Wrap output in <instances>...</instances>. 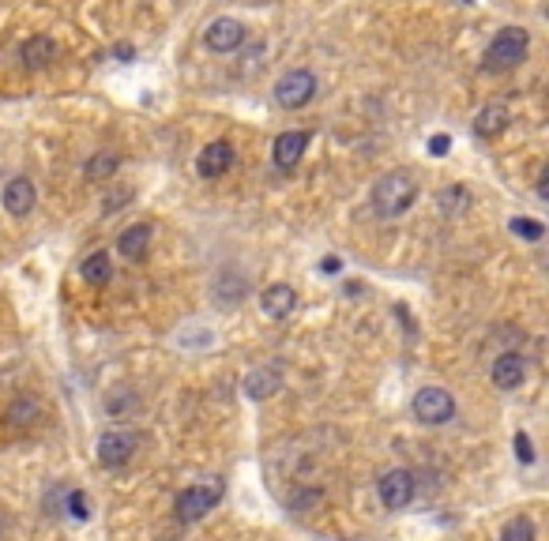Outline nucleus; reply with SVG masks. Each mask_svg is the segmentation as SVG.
<instances>
[{
  "instance_id": "nucleus-24",
  "label": "nucleus",
  "mask_w": 549,
  "mask_h": 541,
  "mask_svg": "<svg viewBox=\"0 0 549 541\" xmlns=\"http://www.w3.org/2000/svg\"><path fill=\"white\" fill-rule=\"evenodd\" d=\"M508 230L515 237H523V241H542V237H545V226H542L538 218H512Z\"/></svg>"
},
{
  "instance_id": "nucleus-28",
  "label": "nucleus",
  "mask_w": 549,
  "mask_h": 541,
  "mask_svg": "<svg viewBox=\"0 0 549 541\" xmlns=\"http://www.w3.org/2000/svg\"><path fill=\"white\" fill-rule=\"evenodd\" d=\"M448 147H451V139H448V136H433V139H429V151H433L436 158H444Z\"/></svg>"
},
{
  "instance_id": "nucleus-16",
  "label": "nucleus",
  "mask_w": 549,
  "mask_h": 541,
  "mask_svg": "<svg viewBox=\"0 0 549 541\" xmlns=\"http://www.w3.org/2000/svg\"><path fill=\"white\" fill-rule=\"evenodd\" d=\"M493 384L500 388V391H515L523 384V376H527V361H523V354H515V349H508V354H500L497 361H493Z\"/></svg>"
},
{
  "instance_id": "nucleus-23",
  "label": "nucleus",
  "mask_w": 549,
  "mask_h": 541,
  "mask_svg": "<svg viewBox=\"0 0 549 541\" xmlns=\"http://www.w3.org/2000/svg\"><path fill=\"white\" fill-rule=\"evenodd\" d=\"M215 294H218V301H226V305H238L245 297V282H241L238 270H226V275L215 282Z\"/></svg>"
},
{
  "instance_id": "nucleus-5",
  "label": "nucleus",
  "mask_w": 549,
  "mask_h": 541,
  "mask_svg": "<svg viewBox=\"0 0 549 541\" xmlns=\"http://www.w3.org/2000/svg\"><path fill=\"white\" fill-rule=\"evenodd\" d=\"M411 410L421 425H448L456 418V399H451V391H444V388H421L414 395Z\"/></svg>"
},
{
  "instance_id": "nucleus-30",
  "label": "nucleus",
  "mask_w": 549,
  "mask_h": 541,
  "mask_svg": "<svg viewBox=\"0 0 549 541\" xmlns=\"http://www.w3.org/2000/svg\"><path fill=\"white\" fill-rule=\"evenodd\" d=\"M545 181H549V169H542V173H538V196H542V200L549 196V184H545Z\"/></svg>"
},
{
  "instance_id": "nucleus-9",
  "label": "nucleus",
  "mask_w": 549,
  "mask_h": 541,
  "mask_svg": "<svg viewBox=\"0 0 549 541\" xmlns=\"http://www.w3.org/2000/svg\"><path fill=\"white\" fill-rule=\"evenodd\" d=\"M136 443L139 440L132 433H106V436H98V448H94V455H98V463L106 470H121V467L132 463Z\"/></svg>"
},
{
  "instance_id": "nucleus-14",
  "label": "nucleus",
  "mask_w": 549,
  "mask_h": 541,
  "mask_svg": "<svg viewBox=\"0 0 549 541\" xmlns=\"http://www.w3.org/2000/svg\"><path fill=\"white\" fill-rule=\"evenodd\" d=\"M508 124H512V109L505 102H490V106H482L474 114V136L478 139H497V136L508 132Z\"/></svg>"
},
{
  "instance_id": "nucleus-3",
  "label": "nucleus",
  "mask_w": 549,
  "mask_h": 541,
  "mask_svg": "<svg viewBox=\"0 0 549 541\" xmlns=\"http://www.w3.org/2000/svg\"><path fill=\"white\" fill-rule=\"evenodd\" d=\"M218 500H223V482H208V485H188L184 492H177V500H174V515L181 522H200V519H208Z\"/></svg>"
},
{
  "instance_id": "nucleus-20",
  "label": "nucleus",
  "mask_w": 549,
  "mask_h": 541,
  "mask_svg": "<svg viewBox=\"0 0 549 541\" xmlns=\"http://www.w3.org/2000/svg\"><path fill=\"white\" fill-rule=\"evenodd\" d=\"M278 388H282V376L275 369H256L245 380V391L253 395V399H268V395H275Z\"/></svg>"
},
{
  "instance_id": "nucleus-27",
  "label": "nucleus",
  "mask_w": 549,
  "mask_h": 541,
  "mask_svg": "<svg viewBox=\"0 0 549 541\" xmlns=\"http://www.w3.org/2000/svg\"><path fill=\"white\" fill-rule=\"evenodd\" d=\"M68 507L75 519H87V504H83V492H68Z\"/></svg>"
},
{
  "instance_id": "nucleus-2",
  "label": "nucleus",
  "mask_w": 549,
  "mask_h": 541,
  "mask_svg": "<svg viewBox=\"0 0 549 541\" xmlns=\"http://www.w3.org/2000/svg\"><path fill=\"white\" fill-rule=\"evenodd\" d=\"M530 53V35L523 27H500L497 30V38L490 42V50H485V60H482V72H512V68H520L523 60Z\"/></svg>"
},
{
  "instance_id": "nucleus-4",
  "label": "nucleus",
  "mask_w": 549,
  "mask_h": 541,
  "mask_svg": "<svg viewBox=\"0 0 549 541\" xmlns=\"http://www.w3.org/2000/svg\"><path fill=\"white\" fill-rule=\"evenodd\" d=\"M317 90H320L317 75H312L309 68H294L275 83V102L294 114V109H305L312 98H317Z\"/></svg>"
},
{
  "instance_id": "nucleus-7",
  "label": "nucleus",
  "mask_w": 549,
  "mask_h": 541,
  "mask_svg": "<svg viewBox=\"0 0 549 541\" xmlns=\"http://www.w3.org/2000/svg\"><path fill=\"white\" fill-rule=\"evenodd\" d=\"M245 42V23L233 20V15H218V20L208 23L203 30V45H208L211 53H238Z\"/></svg>"
},
{
  "instance_id": "nucleus-10",
  "label": "nucleus",
  "mask_w": 549,
  "mask_h": 541,
  "mask_svg": "<svg viewBox=\"0 0 549 541\" xmlns=\"http://www.w3.org/2000/svg\"><path fill=\"white\" fill-rule=\"evenodd\" d=\"M309 143H312V136L302 132V129L282 132V136L271 143V162H275V169H282V173L297 169V162H302L305 151H309Z\"/></svg>"
},
{
  "instance_id": "nucleus-13",
  "label": "nucleus",
  "mask_w": 549,
  "mask_h": 541,
  "mask_svg": "<svg viewBox=\"0 0 549 541\" xmlns=\"http://www.w3.org/2000/svg\"><path fill=\"white\" fill-rule=\"evenodd\" d=\"M35 203H38V188L30 177H12L4 184V211L12 218H27L30 211H35Z\"/></svg>"
},
{
  "instance_id": "nucleus-21",
  "label": "nucleus",
  "mask_w": 549,
  "mask_h": 541,
  "mask_svg": "<svg viewBox=\"0 0 549 541\" xmlns=\"http://www.w3.org/2000/svg\"><path fill=\"white\" fill-rule=\"evenodd\" d=\"M38 418H42V406H38L35 399H15V403H8V410H4V421L20 425V428L35 425Z\"/></svg>"
},
{
  "instance_id": "nucleus-19",
  "label": "nucleus",
  "mask_w": 549,
  "mask_h": 541,
  "mask_svg": "<svg viewBox=\"0 0 549 541\" xmlns=\"http://www.w3.org/2000/svg\"><path fill=\"white\" fill-rule=\"evenodd\" d=\"M117 169H121V154H117V151H98V154H90V158H87L83 177L98 184V181H109V177H114Z\"/></svg>"
},
{
  "instance_id": "nucleus-17",
  "label": "nucleus",
  "mask_w": 549,
  "mask_h": 541,
  "mask_svg": "<svg viewBox=\"0 0 549 541\" xmlns=\"http://www.w3.org/2000/svg\"><path fill=\"white\" fill-rule=\"evenodd\" d=\"M470 203H474V196H470V188H463V184H448V188H441V196H436V207L444 211V218H463L470 211Z\"/></svg>"
},
{
  "instance_id": "nucleus-22",
  "label": "nucleus",
  "mask_w": 549,
  "mask_h": 541,
  "mask_svg": "<svg viewBox=\"0 0 549 541\" xmlns=\"http://www.w3.org/2000/svg\"><path fill=\"white\" fill-rule=\"evenodd\" d=\"M500 541H538V530L527 515H512L505 527H500Z\"/></svg>"
},
{
  "instance_id": "nucleus-6",
  "label": "nucleus",
  "mask_w": 549,
  "mask_h": 541,
  "mask_svg": "<svg viewBox=\"0 0 549 541\" xmlns=\"http://www.w3.org/2000/svg\"><path fill=\"white\" fill-rule=\"evenodd\" d=\"M376 489H380V504L388 512H403V507H411L414 492H418V477L399 467V470H388Z\"/></svg>"
},
{
  "instance_id": "nucleus-1",
  "label": "nucleus",
  "mask_w": 549,
  "mask_h": 541,
  "mask_svg": "<svg viewBox=\"0 0 549 541\" xmlns=\"http://www.w3.org/2000/svg\"><path fill=\"white\" fill-rule=\"evenodd\" d=\"M414 200H418V181H414V173H406V169L384 173V177L373 184V196H369L376 218H403L414 207Z\"/></svg>"
},
{
  "instance_id": "nucleus-8",
  "label": "nucleus",
  "mask_w": 549,
  "mask_h": 541,
  "mask_svg": "<svg viewBox=\"0 0 549 541\" xmlns=\"http://www.w3.org/2000/svg\"><path fill=\"white\" fill-rule=\"evenodd\" d=\"M233 162H238L233 143L230 139H211L196 158V173L203 181H218V177H226V173L233 169Z\"/></svg>"
},
{
  "instance_id": "nucleus-11",
  "label": "nucleus",
  "mask_w": 549,
  "mask_h": 541,
  "mask_svg": "<svg viewBox=\"0 0 549 541\" xmlns=\"http://www.w3.org/2000/svg\"><path fill=\"white\" fill-rule=\"evenodd\" d=\"M151 241H154V226L151 222H136V226H129L121 237H117V252L121 260L129 263H144L147 252H151Z\"/></svg>"
},
{
  "instance_id": "nucleus-15",
  "label": "nucleus",
  "mask_w": 549,
  "mask_h": 541,
  "mask_svg": "<svg viewBox=\"0 0 549 541\" xmlns=\"http://www.w3.org/2000/svg\"><path fill=\"white\" fill-rule=\"evenodd\" d=\"M260 309H263V316H268V320H286V316L297 309L294 286H286V282L268 286V290L260 294Z\"/></svg>"
},
{
  "instance_id": "nucleus-31",
  "label": "nucleus",
  "mask_w": 549,
  "mask_h": 541,
  "mask_svg": "<svg viewBox=\"0 0 549 541\" xmlns=\"http://www.w3.org/2000/svg\"><path fill=\"white\" fill-rule=\"evenodd\" d=\"M114 53H117L121 60H129V57H132V45H117V50H114Z\"/></svg>"
},
{
  "instance_id": "nucleus-25",
  "label": "nucleus",
  "mask_w": 549,
  "mask_h": 541,
  "mask_svg": "<svg viewBox=\"0 0 549 541\" xmlns=\"http://www.w3.org/2000/svg\"><path fill=\"white\" fill-rule=\"evenodd\" d=\"M132 410H139V399L132 391H114L109 395V413H114V418H129Z\"/></svg>"
},
{
  "instance_id": "nucleus-26",
  "label": "nucleus",
  "mask_w": 549,
  "mask_h": 541,
  "mask_svg": "<svg viewBox=\"0 0 549 541\" xmlns=\"http://www.w3.org/2000/svg\"><path fill=\"white\" fill-rule=\"evenodd\" d=\"M515 459H520V463L523 467H530V463H535V448H530V436L527 433H515Z\"/></svg>"
},
{
  "instance_id": "nucleus-12",
  "label": "nucleus",
  "mask_w": 549,
  "mask_h": 541,
  "mask_svg": "<svg viewBox=\"0 0 549 541\" xmlns=\"http://www.w3.org/2000/svg\"><path fill=\"white\" fill-rule=\"evenodd\" d=\"M57 42L50 35H30L23 45H20V60H23V68L27 72H45L57 60Z\"/></svg>"
},
{
  "instance_id": "nucleus-29",
  "label": "nucleus",
  "mask_w": 549,
  "mask_h": 541,
  "mask_svg": "<svg viewBox=\"0 0 549 541\" xmlns=\"http://www.w3.org/2000/svg\"><path fill=\"white\" fill-rule=\"evenodd\" d=\"M320 270H324V275H335V270H342V263H339L335 256H327V260L320 263Z\"/></svg>"
},
{
  "instance_id": "nucleus-18",
  "label": "nucleus",
  "mask_w": 549,
  "mask_h": 541,
  "mask_svg": "<svg viewBox=\"0 0 549 541\" xmlns=\"http://www.w3.org/2000/svg\"><path fill=\"white\" fill-rule=\"evenodd\" d=\"M80 278L87 286H106L109 278H114V260H109V252H90V256L80 263Z\"/></svg>"
}]
</instances>
